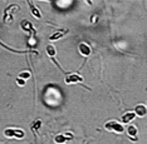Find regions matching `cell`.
Listing matches in <instances>:
<instances>
[{
	"mask_svg": "<svg viewBox=\"0 0 147 144\" xmlns=\"http://www.w3.org/2000/svg\"><path fill=\"white\" fill-rule=\"evenodd\" d=\"M105 128H106V130H108V132H115L117 134H122V133L125 132L123 125L119 122H117V120H109V122H107L105 124Z\"/></svg>",
	"mask_w": 147,
	"mask_h": 144,
	"instance_id": "1",
	"label": "cell"
},
{
	"mask_svg": "<svg viewBox=\"0 0 147 144\" xmlns=\"http://www.w3.org/2000/svg\"><path fill=\"white\" fill-rule=\"evenodd\" d=\"M4 134L6 138H24L25 133L24 130L22 129H14V128H9V129H5Z\"/></svg>",
	"mask_w": 147,
	"mask_h": 144,
	"instance_id": "2",
	"label": "cell"
},
{
	"mask_svg": "<svg viewBox=\"0 0 147 144\" xmlns=\"http://www.w3.org/2000/svg\"><path fill=\"white\" fill-rule=\"evenodd\" d=\"M64 82H65V84H77V83H82L83 78L78 74H69V75H67Z\"/></svg>",
	"mask_w": 147,
	"mask_h": 144,
	"instance_id": "3",
	"label": "cell"
},
{
	"mask_svg": "<svg viewBox=\"0 0 147 144\" xmlns=\"http://www.w3.org/2000/svg\"><path fill=\"white\" fill-rule=\"evenodd\" d=\"M78 50L79 53H81L82 56H89L91 55V46L88 44H86V43H81L78 46Z\"/></svg>",
	"mask_w": 147,
	"mask_h": 144,
	"instance_id": "4",
	"label": "cell"
},
{
	"mask_svg": "<svg viewBox=\"0 0 147 144\" xmlns=\"http://www.w3.org/2000/svg\"><path fill=\"white\" fill-rule=\"evenodd\" d=\"M136 118V114H135V112H127L126 114H123L122 115V118H121V122L123 123V124H128L129 122H132L133 119Z\"/></svg>",
	"mask_w": 147,
	"mask_h": 144,
	"instance_id": "5",
	"label": "cell"
},
{
	"mask_svg": "<svg viewBox=\"0 0 147 144\" xmlns=\"http://www.w3.org/2000/svg\"><path fill=\"white\" fill-rule=\"evenodd\" d=\"M127 134H128L129 139L133 140V142H136L137 140V127L136 125H129L128 128H127Z\"/></svg>",
	"mask_w": 147,
	"mask_h": 144,
	"instance_id": "6",
	"label": "cell"
},
{
	"mask_svg": "<svg viewBox=\"0 0 147 144\" xmlns=\"http://www.w3.org/2000/svg\"><path fill=\"white\" fill-rule=\"evenodd\" d=\"M133 112H135L136 117H145L147 114V108L142 104H138V105L135 106V110H133Z\"/></svg>",
	"mask_w": 147,
	"mask_h": 144,
	"instance_id": "7",
	"label": "cell"
},
{
	"mask_svg": "<svg viewBox=\"0 0 147 144\" xmlns=\"http://www.w3.org/2000/svg\"><path fill=\"white\" fill-rule=\"evenodd\" d=\"M28 5L30 6V11H32L33 16H34V18H36V19H40V18H42V13L39 11V9L34 5V3H33V1H28Z\"/></svg>",
	"mask_w": 147,
	"mask_h": 144,
	"instance_id": "8",
	"label": "cell"
},
{
	"mask_svg": "<svg viewBox=\"0 0 147 144\" xmlns=\"http://www.w3.org/2000/svg\"><path fill=\"white\" fill-rule=\"evenodd\" d=\"M67 33H68V29H65V28H64V29H59L58 31H57V33H54V34H53V35H52V36H51V38H49V39L54 42V40L59 39V38H62L63 35H65Z\"/></svg>",
	"mask_w": 147,
	"mask_h": 144,
	"instance_id": "9",
	"label": "cell"
},
{
	"mask_svg": "<svg viewBox=\"0 0 147 144\" xmlns=\"http://www.w3.org/2000/svg\"><path fill=\"white\" fill-rule=\"evenodd\" d=\"M22 28L26 30V31H30L32 34H35V30L33 29V25H32V23H29L28 20H24V21L22 23Z\"/></svg>",
	"mask_w": 147,
	"mask_h": 144,
	"instance_id": "10",
	"label": "cell"
},
{
	"mask_svg": "<svg viewBox=\"0 0 147 144\" xmlns=\"http://www.w3.org/2000/svg\"><path fill=\"white\" fill-rule=\"evenodd\" d=\"M69 134H59V135H57L55 138H54V140H55V143L57 144H64L67 140H68L69 138H67V137H68Z\"/></svg>",
	"mask_w": 147,
	"mask_h": 144,
	"instance_id": "11",
	"label": "cell"
},
{
	"mask_svg": "<svg viewBox=\"0 0 147 144\" xmlns=\"http://www.w3.org/2000/svg\"><path fill=\"white\" fill-rule=\"evenodd\" d=\"M40 125H42V120L40 119H36V120H34V122L32 123V130L34 132V134L36 135V133H38V129L40 128Z\"/></svg>",
	"mask_w": 147,
	"mask_h": 144,
	"instance_id": "12",
	"label": "cell"
},
{
	"mask_svg": "<svg viewBox=\"0 0 147 144\" xmlns=\"http://www.w3.org/2000/svg\"><path fill=\"white\" fill-rule=\"evenodd\" d=\"M0 46H3L4 49L9 50V52H11V53H28V50H16V49H13V48H10V46L5 45L4 43H1V42H0Z\"/></svg>",
	"mask_w": 147,
	"mask_h": 144,
	"instance_id": "13",
	"label": "cell"
},
{
	"mask_svg": "<svg viewBox=\"0 0 147 144\" xmlns=\"http://www.w3.org/2000/svg\"><path fill=\"white\" fill-rule=\"evenodd\" d=\"M47 54L53 58V56L55 55V48H54V46H53V45H48V46H47Z\"/></svg>",
	"mask_w": 147,
	"mask_h": 144,
	"instance_id": "14",
	"label": "cell"
},
{
	"mask_svg": "<svg viewBox=\"0 0 147 144\" xmlns=\"http://www.w3.org/2000/svg\"><path fill=\"white\" fill-rule=\"evenodd\" d=\"M19 78L23 79V80H26L28 78H30V73L29 72H22L20 74H19Z\"/></svg>",
	"mask_w": 147,
	"mask_h": 144,
	"instance_id": "15",
	"label": "cell"
},
{
	"mask_svg": "<svg viewBox=\"0 0 147 144\" xmlns=\"http://www.w3.org/2000/svg\"><path fill=\"white\" fill-rule=\"evenodd\" d=\"M16 83H18L19 85H24V84H25V80H23V79H20V78H18V79H16Z\"/></svg>",
	"mask_w": 147,
	"mask_h": 144,
	"instance_id": "16",
	"label": "cell"
}]
</instances>
